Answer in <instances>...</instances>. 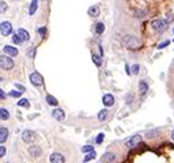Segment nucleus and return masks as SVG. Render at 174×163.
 <instances>
[{
	"label": "nucleus",
	"instance_id": "obj_1",
	"mask_svg": "<svg viewBox=\"0 0 174 163\" xmlns=\"http://www.w3.org/2000/svg\"><path fill=\"white\" fill-rule=\"evenodd\" d=\"M151 26H152V29H154L156 33H163V32L167 29L169 22H167V19H162V18H159V19H154V21H152Z\"/></svg>",
	"mask_w": 174,
	"mask_h": 163
},
{
	"label": "nucleus",
	"instance_id": "obj_2",
	"mask_svg": "<svg viewBox=\"0 0 174 163\" xmlns=\"http://www.w3.org/2000/svg\"><path fill=\"white\" fill-rule=\"evenodd\" d=\"M123 41H125L126 47L130 49H137V48H140L141 47V43L139 38L133 37V36H126L125 38H123Z\"/></svg>",
	"mask_w": 174,
	"mask_h": 163
},
{
	"label": "nucleus",
	"instance_id": "obj_3",
	"mask_svg": "<svg viewBox=\"0 0 174 163\" xmlns=\"http://www.w3.org/2000/svg\"><path fill=\"white\" fill-rule=\"evenodd\" d=\"M0 67L2 70H11L14 67V60L10 58V55H3V56L0 58Z\"/></svg>",
	"mask_w": 174,
	"mask_h": 163
},
{
	"label": "nucleus",
	"instance_id": "obj_4",
	"mask_svg": "<svg viewBox=\"0 0 174 163\" xmlns=\"http://www.w3.org/2000/svg\"><path fill=\"white\" fill-rule=\"evenodd\" d=\"M36 138H37V135H36L33 130H23V132H22V140H23V143L30 144V143H33Z\"/></svg>",
	"mask_w": 174,
	"mask_h": 163
},
{
	"label": "nucleus",
	"instance_id": "obj_5",
	"mask_svg": "<svg viewBox=\"0 0 174 163\" xmlns=\"http://www.w3.org/2000/svg\"><path fill=\"white\" fill-rule=\"evenodd\" d=\"M29 80H30V82L33 84L34 86H43V84H44L43 77H41V74H38L37 72L32 73V74L29 75Z\"/></svg>",
	"mask_w": 174,
	"mask_h": 163
},
{
	"label": "nucleus",
	"instance_id": "obj_6",
	"mask_svg": "<svg viewBox=\"0 0 174 163\" xmlns=\"http://www.w3.org/2000/svg\"><path fill=\"white\" fill-rule=\"evenodd\" d=\"M140 143H141V136L140 135H134V136H132L130 138L126 140V145H128L129 148H136Z\"/></svg>",
	"mask_w": 174,
	"mask_h": 163
},
{
	"label": "nucleus",
	"instance_id": "obj_7",
	"mask_svg": "<svg viewBox=\"0 0 174 163\" xmlns=\"http://www.w3.org/2000/svg\"><path fill=\"white\" fill-rule=\"evenodd\" d=\"M0 33H2V36H8L12 33V25L10 22H2V25H0Z\"/></svg>",
	"mask_w": 174,
	"mask_h": 163
},
{
	"label": "nucleus",
	"instance_id": "obj_8",
	"mask_svg": "<svg viewBox=\"0 0 174 163\" xmlns=\"http://www.w3.org/2000/svg\"><path fill=\"white\" fill-rule=\"evenodd\" d=\"M28 154L30 155L32 158H40L43 151H41V148L38 145H30L28 148Z\"/></svg>",
	"mask_w": 174,
	"mask_h": 163
},
{
	"label": "nucleus",
	"instance_id": "obj_9",
	"mask_svg": "<svg viewBox=\"0 0 174 163\" xmlns=\"http://www.w3.org/2000/svg\"><path fill=\"white\" fill-rule=\"evenodd\" d=\"M49 162L51 163H65V156H63L62 154H59V152H54V154H51V156H49Z\"/></svg>",
	"mask_w": 174,
	"mask_h": 163
},
{
	"label": "nucleus",
	"instance_id": "obj_10",
	"mask_svg": "<svg viewBox=\"0 0 174 163\" xmlns=\"http://www.w3.org/2000/svg\"><path fill=\"white\" fill-rule=\"evenodd\" d=\"M102 101H103V104H104V106L106 107H111L112 104H114V96H112V95H110V93H106L104 95V96L102 97Z\"/></svg>",
	"mask_w": 174,
	"mask_h": 163
},
{
	"label": "nucleus",
	"instance_id": "obj_11",
	"mask_svg": "<svg viewBox=\"0 0 174 163\" xmlns=\"http://www.w3.org/2000/svg\"><path fill=\"white\" fill-rule=\"evenodd\" d=\"M3 52L6 55H10V56H17L18 55V49L15 48V47H11V45H4Z\"/></svg>",
	"mask_w": 174,
	"mask_h": 163
},
{
	"label": "nucleus",
	"instance_id": "obj_12",
	"mask_svg": "<svg viewBox=\"0 0 174 163\" xmlns=\"http://www.w3.org/2000/svg\"><path fill=\"white\" fill-rule=\"evenodd\" d=\"M52 117L60 122V121L65 119V111H63L62 108H55L54 111H52Z\"/></svg>",
	"mask_w": 174,
	"mask_h": 163
},
{
	"label": "nucleus",
	"instance_id": "obj_13",
	"mask_svg": "<svg viewBox=\"0 0 174 163\" xmlns=\"http://www.w3.org/2000/svg\"><path fill=\"white\" fill-rule=\"evenodd\" d=\"M8 129L7 128H4V126H2L0 128V143L2 144H4L7 141V138H8Z\"/></svg>",
	"mask_w": 174,
	"mask_h": 163
},
{
	"label": "nucleus",
	"instance_id": "obj_14",
	"mask_svg": "<svg viewBox=\"0 0 174 163\" xmlns=\"http://www.w3.org/2000/svg\"><path fill=\"white\" fill-rule=\"evenodd\" d=\"M114 160H115V154H114V152H106V154L103 155V158H102L103 163H112Z\"/></svg>",
	"mask_w": 174,
	"mask_h": 163
},
{
	"label": "nucleus",
	"instance_id": "obj_15",
	"mask_svg": "<svg viewBox=\"0 0 174 163\" xmlns=\"http://www.w3.org/2000/svg\"><path fill=\"white\" fill-rule=\"evenodd\" d=\"M159 135H160L159 129H152V130H148V132H147L146 138H147V140H152V138H156Z\"/></svg>",
	"mask_w": 174,
	"mask_h": 163
},
{
	"label": "nucleus",
	"instance_id": "obj_16",
	"mask_svg": "<svg viewBox=\"0 0 174 163\" xmlns=\"http://www.w3.org/2000/svg\"><path fill=\"white\" fill-rule=\"evenodd\" d=\"M88 14L91 15V17L96 18L97 15L100 14V8H99V6H92V7H89V10H88Z\"/></svg>",
	"mask_w": 174,
	"mask_h": 163
},
{
	"label": "nucleus",
	"instance_id": "obj_17",
	"mask_svg": "<svg viewBox=\"0 0 174 163\" xmlns=\"http://www.w3.org/2000/svg\"><path fill=\"white\" fill-rule=\"evenodd\" d=\"M139 91H140V93H141V95H144L147 91H148V84H147L146 81L141 80L140 82H139Z\"/></svg>",
	"mask_w": 174,
	"mask_h": 163
},
{
	"label": "nucleus",
	"instance_id": "obj_18",
	"mask_svg": "<svg viewBox=\"0 0 174 163\" xmlns=\"http://www.w3.org/2000/svg\"><path fill=\"white\" fill-rule=\"evenodd\" d=\"M37 4H38V0H32L30 7H29V15H33L37 10Z\"/></svg>",
	"mask_w": 174,
	"mask_h": 163
},
{
	"label": "nucleus",
	"instance_id": "obj_19",
	"mask_svg": "<svg viewBox=\"0 0 174 163\" xmlns=\"http://www.w3.org/2000/svg\"><path fill=\"white\" fill-rule=\"evenodd\" d=\"M17 33H18V35H19V36H21V38H22L23 41H28L29 38H30V36H29V33H28V32L25 30V29H19V30L17 32Z\"/></svg>",
	"mask_w": 174,
	"mask_h": 163
},
{
	"label": "nucleus",
	"instance_id": "obj_20",
	"mask_svg": "<svg viewBox=\"0 0 174 163\" xmlns=\"http://www.w3.org/2000/svg\"><path fill=\"white\" fill-rule=\"evenodd\" d=\"M107 117H109V111H107L106 108L102 110V111H99V114H97V119L102 121V122H103V121H106Z\"/></svg>",
	"mask_w": 174,
	"mask_h": 163
},
{
	"label": "nucleus",
	"instance_id": "obj_21",
	"mask_svg": "<svg viewBox=\"0 0 174 163\" xmlns=\"http://www.w3.org/2000/svg\"><path fill=\"white\" fill-rule=\"evenodd\" d=\"M92 60H93V63L96 65L97 67L102 66V55H96V54H93V55H92Z\"/></svg>",
	"mask_w": 174,
	"mask_h": 163
},
{
	"label": "nucleus",
	"instance_id": "obj_22",
	"mask_svg": "<svg viewBox=\"0 0 174 163\" xmlns=\"http://www.w3.org/2000/svg\"><path fill=\"white\" fill-rule=\"evenodd\" d=\"M45 100H47V103H48L49 106H58V100L54 96H51V95H47Z\"/></svg>",
	"mask_w": 174,
	"mask_h": 163
},
{
	"label": "nucleus",
	"instance_id": "obj_23",
	"mask_svg": "<svg viewBox=\"0 0 174 163\" xmlns=\"http://www.w3.org/2000/svg\"><path fill=\"white\" fill-rule=\"evenodd\" d=\"M95 30H96L97 35H102L103 32H104V23H103V22H97L96 26H95Z\"/></svg>",
	"mask_w": 174,
	"mask_h": 163
},
{
	"label": "nucleus",
	"instance_id": "obj_24",
	"mask_svg": "<svg viewBox=\"0 0 174 163\" xmlns=\"http://www.w3.org/2000/svg\"><path fill=\"white\" fill-rule=\"evenodd\" d=\"M0 117H2V119H3V121H7L10 118L8 111H7L6 108H0Z\"/></svg>",
	"mask_w": 174,
	"mask_h": 163
},
{
	"label": "nucleus",
	"instance_id": "obj_25",
	"mask_svg": "<svg viewBox=\"0 0 174 163\" xmlns=\"http://www.w3.org/2000/svg\"><path fill=\"white\" fill-rule=\"evenodd\" d=\"M95 156H96V152H95V151H91V152H88V154H86V156L84 158V162H89V160L95 159Z\"/></svg>",
	"mask_w": 174,
	"mask_h": 163
},
{
	"label": "nucleus",
	"instance_id": "obj_26",
	"mask_svg": "<svg viewBox=\"0 0 174 163\" xmlns=\"http://www.w3.org/2000/svg\"><path fill=\"white\" fill-rule=\"evenodd\" d=\"M18 106H19V107H26V108H28L30 104H29V100H28V99H21V100L18 101Z\"/></svg>",
	"mask_w": 174,
	"mask_h": 163
},
{
	"label": "nucleus",
	"instance_id": "obj_27",
	"mask_svg": "<svg viewBox=\"0 0 174 163\" xmlns=\"http://www.w3.org/2000/svg\"><path fill=\"white\" fill-rule=\"evenodd\" d=\"M12 41H14L15 44H21V43H23V40L21 38V36L18 35V33H15V35L12 36Z\"/></svg>",
	"mask_w": 174,
	"mask_h": 163
},
{
	"label": "nucleus",
	"instance_id": "obj_28",
	"mask_svg": "<svg viewBox=\"0 0 174 163\" xmlns=\"http://www.w3.org/2000/svg\"><path fill=\"white\" fill-rule=\"evenodd\" d=\"M103 140H104V133H100V135L96 137V144H102Z\"/></svg>",
	"mask_w": 174,
	"mask_h": 163
},
{
	"label": "nucleus",
	"instance_id": "obj_29",
	"mask_svg": "<svg viewBox=\"0 0 174 163\" xmlns=\"http://www.w3.org/2000/svg\"><path fill=\"white\" fill-rule=\"evenodd\" d=\"M169 44H170V40H166V41H163V43H159V45H158V48L159 49H163L165 47H167Z\"/></svg>",
	"mask_w": 174,
	"mask_h": 163
},
{
	"label": "nucleus",
	"instance_id": "obj_30",
	"mask_svg": "<svg viewBox=\"0 0 174 163\" xmlns=\"http://www.w3.org/2000/svg\"><path fill=\"white\" fill-rule=\"evenodd\" d=\"M93 151V145H85L82 147V152H85V154H88V152Z\"/></svg>",
	"mask_w": 174,
	"mask_h": 163
},
{
	"label": "nucleus",
	"instance_id": "obj_31",
	"mask_svg": "<svg viewBox=\"0 0 174 163\" xmlns=\"http://www.w3.org/2000/svg\"><path fill=\"white\" fill-rule=\"evenodd\" d=\"M139 72H140V66H139V65L132 66V73H133V74H139Z\"/></svg>",
	"mask_w": 174,
	"mask_h": 163
},
{
	"label": "nucleus",
	"instance_id": "obj_32",
	"mask_svg": "<svg viewBox=\"0 0 174 163\" xmlns=\"http://www.w3.org/2000/svg\"><path fill=\"white\" fill-rule=\"evenodd\" d=\"M21 93H22V92H21V91H12V92H10V96H11V97H19L21 96Z\"/></svg>",
	"mask_w": 174,
	"mask_h": 163
},
{
	"label": "nucleus",
	"instance_id": "obj_33",
	"mask_svg": "<svg viewBox=\"0 0 174 163\" xmlns=\"http://www.w3.org/2000/svg\"><path fill=\"white\" fill-rule=\"evenodd\" d=\"M0 7H2V12H6V10H7V4H6V2H0Z\"/></svg>",
	"mask_w": 174,
	"mask_h": 163
},
{
	"label": "nucleus",
	"instance_id": "obj_34",
	"mask_svg": "<svg viewBox=\"0 0 174 163\" xmlns=\"http://www.w3.org/2000/svg\"><path fill=\"white\" fill-rule=\"evenodd\" d=\"M6 156V148H4V145L0 147V158H4Z\"/></svg>",
	"mask_w": 174,
	"mask_h": 163
},
{
	"label": "nucleus",
	"instance_id": "obj_35",
	"mask_svg": "<svg viewBox=\"0 0 174 163\" xmlns=\"http://www.w3.org/2000/svg\"><path fill=\"white\" fill-rule=\"evenodd\" d=\"M166 18H167V22H173V19H174V17H173V14H171V12H167Z\"/></svg>",
	"mask_w": 174,
	"mask_h": 163
},
{
	"label": "nucleus",
	"instance_id": "obj_36",
	"mask_svg": "<svg viewBox=\"0 0 174 163\" xmlns=\"http://www.w3.org/2000/svg\"><path fill=\"white\" fill-rule=\"evenodd\" d=\"M37 32L40 33L41 36H45V32H47V29L45 28H40V29H37Z\"/></svg>",
	"mask_w": 174,
	"mask_h": 163
},
{
	"label": "nucleus",
	"instance_id": "obj_37",
	"mask_svg": "<svg viewBox=\"0 0 174 163\" xmlns=\"http://www.w3.org/2000/svg\"><path fill=\"white\" fill-rule=\"evenodd\" d=\"M134 15H136L137 18H143L146 14H144V11H136V14H134Z\"/></svg>",
	"mask_w": 174,
	"mask_h": 163
},
{
	"label": "nucleus",
	"instance_id": "obj_38",
	"mask_svg": "<svg viewBox=\"0 0 174 163\" xmlns=\"http://www.w3.org/2000/svg\"><path fill=\"white\" fill-rule=\"evenodd\" d=\"M15 88H17L18 91H21V92H25V88H23L21 84H15Z\"/></svg>",
	"mask_w": 174,
	"mask_h": 163
},
{
	"label": "nucleus",
	"instance_id": "obj_39",
	"mask_svg": "<svg viewBox=\"0 0 174 163\" xmlns=\"http://www.w3.org/2000/svg\"><path fill=\"white\" fill-rule=\"evenodd\" d=\"M0 97H2V100H4V99H6V93H4L3 89H0Z\"/></svg>",
	"mask_w": 174,
	"mask_h": 163
},
{
	"label": "nucleus",
	"instance_id": "obj_40",
	"mask_svg": "<svg viewBox=\"0 0 174 163\" xmlns=\"http://www.w3.org/2000/svg\"><path fill=\"white\" fill-rule=\"evenodd\" d=\"M132 97H133L132 95H128V101H126L128 104H130V103H132Z\"/></svg>",
	"mask_w": 174,
	"mask_h": 163
},
{
	"label": "nucleus",
	"instance_id": "obj_41",
	"mask_svg": "<svg viewBox=\"0 0 174 163\" xmlns=\"http://www.w3.org/2000/svg\"><path fill=\"white\" fill-rule=\"evenodd\" d=\"M125 69H126V73H128V74H130V73H132V72H130V70H129V66H126V67H125Z\"/></svg>",
	"mask_w": 174,
	"mask_h": 163
},
{
	"label": "nucleus",
	"instance_id": "obj_42",
	"mask_svg": "<svg viewBox=\"0 0 174 163\" xmlns=\"http://www.w3.org/2000/svg\"><path fill=\"white\" fill-rule=\"evenodd\" d=\"M171 140L174 141V130H173V132H171Z\"/></svg>",
	"mask_w": 174,
	"mask_h": 163
},
{
	"label": "nucleus",
	"instance_id": "obj_43",
	"mask_svg": "<svg viewBox=\"0 0 174 163\" xmlns=\"http://www.w3.org/2000/svg\"><path fill=\"white\" fill-rule=\"evenodd\" d=\"M173 33H174V29H173Z\"/></svg>",
	"mask_w": 174,
	"mask_h": 163
},
{
	"label": "nucleus",
	"instance_id": "obj_44",
	"mask_svg": "<svg viewBox=\"0 0 174 163\" xmlns=\"http://www.w3.org/2000/svg\"><path fill=\"white\" fill-rule=\"evenodd\" d=\"M173 41H174V40H173Z\"/></svg>",
	"mask_w": 174,
	"mask_h": 163
}]
</instances>
